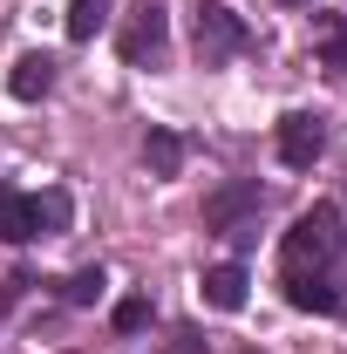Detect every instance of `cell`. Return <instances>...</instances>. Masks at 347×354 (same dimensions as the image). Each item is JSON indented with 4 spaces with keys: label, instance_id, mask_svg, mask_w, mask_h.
Segmentation results:
<instances>
[{
    "label": "cell",
    "instance_id": "obj_12",
    "mask_svg": "<svg viewBox=\"0 0 347 354\" xmlns=\"http://www.w3.org/2000/svg\"><path fill=\"white\" fill-rule=\"evenodd\" d=\"M313 35H320L327 68H341V75H347V21H341V14H313Z\"/></svg>",
    "mask_w": 347,
    "mask_h": 354
},
{
    "label": "cell",
    "instance_id": "obj_7",
    "mask_svg": "<svg viewBox=\"0 0 347 354\" xmlns=\"http://www.w3.org/2000/svg\"><path fill=\"white\" fill-rule=\"evenodd\" d=\"M245 286H252V279H245V266H238V259L212 266V272L198 279V293H205V307H218V313H238V307H245Z\"/></svg>",
    "mask_w": 347,
    "mask_h": 354
},
{
    "label": "cell",
    "instance_id": "obj_13",
    "mask_svg": "<svg viewBox=\"0 0 347 354\" xmlns=\"http://www.w3.org/2000/svg\"><path fill=\"white\" fill-rule=\"evenodd\" d=\"M102 286H109V272H102V266H82V272H68V279H62V300H68V307H95V300H102Z\"/></svg>",
    "mask_w": 347,
    "mask_h": 354
},
{
    "label": "cell",
    "instance_id": "obj_14",
    "mask_svg": "<svg viewBox=\"0 0 347 354\" xmlns=\"http://www.w3.org/2000/svg\"><path fill=\"white\" fill-rule=\"evenodd\" d=\"M68 212H75V205H68V191H41V198H35V232H62Z\"/></svg>",
    "mask_w": 347,
    "mask_h": 354
},
{
    "label": "cell",
    "instance_id": "obj_4",
    "mask_svg": "<svg viewBox=\"0 0 347 354\" xmlns=\"http://www.w3.org/2000/svg\"><path fill=\"white\" fill-rule=\"evenodd\" d=\"M259 205H265L259 177H232V184H218L212 198H205V225H212V232H232V225H259Z\"/></svg>",
    "mask_w": 347,
    "mask_h": 354
},
{
    "label": "cell",
    "instance_id": "obj_9",
    "mask_svg": "<svg viewBox=\"0 0 347 354\" xmlns=\"http://www.w3.org/2000/svg\"><path fill=\"white\" fill-rule=\"evenodd\" d=\"M28 239H41L35 232V198L14 191V184H0V245H28Z\"/></svg>",
    "mask_w": 347,
    "mask_h": 354
},
{
    "label": "cell",
    "instance_id": "obj_15",
    "mask_svg": "<svg viewBox=\"0 0 347 354\" xmlns=\"http://www.w3.org/2000/svg\"><path fill=\"white\" fill-rule=\"evenodd\" d=\"M109 320H116V334H143V327H150V300H143V293H130V300H116V313H109Z\"/></svg>",
    "mask_w": 347,
    "mask_h": 354
},
{
    "label": "cell",
    "instance_id": "obj_10",
    "mask_svg": "<svg viewBox=\"0 0 347 354\" xmlns=\"http://www.w3.org/2000/svg\"><path fill=\"white\" fill-rule=\"evenodd\" d=\"M143 164H150V177H177L184 171V136L177 130H150L143 136Z\"/></svg>",
    "mask_w": 347,
    "mask_h": 354
},
{
    "label": "cell",
    "instance_id": "obj_6",
    "mask_svg": "<svg viewBox=\"0 0 347 354\" xmlns=\"http://www.w3.org/2000/svg\"><path fill=\"white\" fill-rule=\"evenodd\" d=\"M286 300L300 313H347V286H334L327 272H286Z\"/></svg>",
    "mask_w": 347,
    "mask_h": 354
},
{
    "label": "cell",
    "instance_id": "obj_11",
    "mask_svg": "<svg viewBox=\"0 0 347 354\" xmlns=\"http://www.w3.org/2000/svg\"><path fill=\"white\" fill-rule=\"evenodd\" d=\"M116 21V0H68V41H95Z\"/></svg>",
    "mask_w": 347,
    "mask_h": 354
},
{
    "label": "cell",
    "instance_id": "obj_17",
    "mask_svg": "<svg viewBox=\"0 0 347 354\" xmlns=\"http://www.w3.org/2000/svg\"><path fill=\"white\" fill-rule=\"evenodd\" d=\"M286 7H300V0H286Z\"/></svg>",
    "mask_w": 347,
    "mask_h": 354
},
{
    "label": "cell",
    "instance_id": "obj_3",
    "mask_svg": "<svg viewBox=\"0 0 347 354\" xmlns=\"http://www.w3.org/2000/svg\"><path fill=\"white\" fill-rule=\"evenodd\" d=\"M171 41V21H164V7L157 0H136L130 14H123V28H116V48H123V62L143 68V62H157Z\"/></svg>",
    "mask_w": 347,
    "mask_h": 354
},
{
    "label": "cell",
    "instance_id": "obj_2",
    "mask_svg": "<svg viewBox=\"0 0 347 354\" xmlns=\"http://www.w3.org/2000/svg\"><path fill=\"white\" fill-rule=\"evenodd\" d=\"M191 41H198V62L218 68V62H232V55H245V48H252V28H245L225 0H205V7H198V21H191Z\"/></svg>",
    "mask_w": 347,
    "mask_h": 354
},
{
    "label": "cell",
    "instance_id": "obj_8",
    "mask_svg": "<svg viewBox=\"0 0 347 354\" xmlns=\"http://www.w3.org/2000/svg\"><path fill=\"white\" fill-rule=\"evenodd\" d=\"M48 88H55V55H21L7 68V95L14 102H41Z\"/></svg>",
    "mask_w": 347,
    "mask_h": 354
},
{
    "label": "cell",
    "instance_id": "obj_1",
    "mask_svg": "<svg viewBox=\"0 0 347 354\" xmlns=\"http://www.w3.org/2000/svg\"><path fill=\"white\" fill-rule=\"evenodd\" d=\"M341 252H347V232H341V212H334V205L300 212L293 232L279 239V266H286V272H327Z\"/></svg>",
    "mask_w": 347,
    "mask_h": 354
},
{
    "label": "cell",
    "instance_id": "obj_16",
    "mask_svg": "<svg viewBox=\"0 0 347 354\" xmlns=\"http://www.w3.org/2000/svg\"><path fill=\"white\" fill-rule=\"evenodd\" d=\"M157 354H212V341H205L198 327H171V341H164Z\"/></svg>",
    "mask_w": 347,
    "mask_h": 354
},
{
    "label": "cell",
    "instance_id": "obj_5",
    "mask_svg": "<svg viewBox=\"0 0 347 354\" xmlns=\"http://www.w3.org/2000/svg\"><path fill=\"white\" fill-rule=\"evenodd\" d=\"M279 164L286 171H313V157L327 150V123L320 116H306V109H293V116H279Z\"/></svg>",
    "mask_w": 347,
    "mask_h": 354
}]
</instances>
